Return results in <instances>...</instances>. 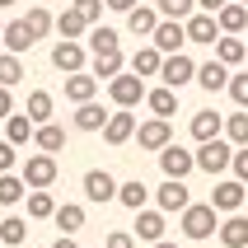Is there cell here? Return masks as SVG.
Wrapping results in <instances>:
<instances>
[{
    "label": "cell",
    "mask_w": 248,
    "mask_h": 248,
    "mask_svg": "<svg viewBox=\"0 0 248 248\" xmlns=\"http://www.w3.org/2000/svg\"><path fill=\"white\" fill-rule=\"evenodd\" d=\"M216 216L220 211L211 206V202H187V206L178 211V230H183V239H211L216 234Z\"/></svg>",
    "instance_id": "1"
},
{
    "label": "cell",
    "mask_w": 248,
    "mask_h": 248,
    "mask_svg": "<svg viewBox=\"0 0 248 248\" xmlns=\"http://www.w3.org/2000/svg\"><path fill=\"white\" fill-rule=\"evenodd\" d=\"M192 159H197V169H202V173H211V178H216V173H225V169H230V159H234V145H230L225 136L202 140V145L192 150Z\"/></svg>",
    "instance_id": "2"
},
{
    "label": "cell",
    "mask_w": 248,
    "mask_h": 248,
    "mask_svg": "<svg viewBox=\"0 0 248 248\" xmlns=\"http://www.w3.org/2000/svg\"><path fill=\"white\" fill-rule=\"evenodd\" d=\"M108 98L117 103V108H136V103H145V80L131 75V70H117V75L108 80Z\"/></svg>",
    "instance_id": "3"
},
{
    "label": "cell",
    "mask_w": 248,
    "mask_h": 248,
    "mask_svg": "<svg viewBox=\"0 0 248 248\" xmlns=\"http://www.w3.org/2000/svg\"><path fill=\"white\" fill-rule=\"evenodd\" d=\"M56 155H47V150H38V155H28L24 164H19V178L28 183V187H52L56 183Z\"/></svg>",
    "instance_id": "4"
},
{
    "label": "cell",
    "mask_w": 248,
    "mask_h": 248,
    "mask_svg": "<svg viewBox=\"0 0 248 248\" xmlns=\"http://www.w3.org/2000/svg\"><path fill=\"white\" fill-rule=\"evenodd\" d=\"M159 80L169 84V89H183V84L197 80V61L187 52H169L164 61H159Z\"/></svg>",
    "instance_id": "5"
},
{
    "label": "cell",
    "mask_w": 248,
    "mask_h": 248,
    "mask_svg": "<svg viewBox=\"0 0 248 248\" xmlns=\"http://www.w3.org/2000/svg\"><path fill=\"white\" fill-rule=\"evenodd\" d=\"M140 145V150H164L169 140H173V126H169V117H145V122H136V136H131Z\"/></svg>",
    "instance_id": "6"
},
{
    "label": "cell",
    "mask_w": 248,
    "mask_h": 248,
    "mask_svg": "<svg viewBox=\"0 0 248 248\" xmlns=\"http://www.w3.org/2000/svg\"><path fill=\"white\" fill-rule=\"evenodd\" d=\"M80 187H84V197H89L94 206H108V202H117V178H112L108 169H89Z\"/></svg>",
    "instance_id": "7"
},
{
    "label": "cell",
    "mask_w": 248,
    "mask_h": 248,
    "mask_svg": "<svg viewBox=\"0 0 248 248\" xmlns=\"http://www.w3.org/2000/svg\"><path fill=\"white\" fill-rule=\"evenodd\" d=\"M159 169H164V178H187L197 169V159H192L187 145H173V140H169L164 150H159Z\"/></svg>",
    "instance_id": "8"
},
{
    "label": "cell",
    "mask_w": 248,
    "mask_h": 248,
    "mask_svg": "<svg viewBox=\"0 0 248 248\" xmlns=\"http://www.w3.org/2000/svg\"><path fill=\"white\" fill-rule=\"evenodd\" d=\"M150 42H155L164 56H169V52H183V47H187V28H183V19H159L155 33H150Z\"/></svg>",
    "instance_id": "9"
},
{
    "label": "cell",
    "mask_w": 248,
    "mask_h": 248,
    "mask_svg": "<svg viewBox=\"0 0 248 248\" xmlns=\"http://www.w3.org/2000/svg\"><path fill=\"white\" fill-rule=\"evenodd\" d=\"M131 136H136V112L131 108H112L108 122H103V140H108V145H126Z\"/></svg>",
    "instance_id": "10"
},
{
    "label": "cell",
    "mask_w": 248,
    "mask_h": 248,
    "mask_svg": "<svg viewBox=\"0 0 248 248\" xmlns=\"http://www.w3.org/2000/svg\"><path fill=\"white\" fill-rule=\"evenodd\" d=\"M84 56H89V52H84V42L61 38V42L52 47V66L61 70V75H75V70H84Z\"/></svg>",
    "instance_id": "11"
},
{
    "label": "cell",
    "mask_w": 248,
    "mask_h": 248,
    "mask_svg": "<svg viewBox=\"0 0 248 248\" xmlns=\"http://www.w3.org/2000/svg\"><path fill=\"white\" fill-rule=\"evenodd\" d=\"M159 61H164V52L155 42H140L136 52H131V61H126V70L140 75V80H159Z\"/></svg>",
    "instance_id": "12"
},
{
    "label": "cell",
    "mask_w": 248,
    "mask_h": 248,
    "mask_svg": "<svg viewBox=\"0 0 248 248\" xmlns=\"http://www.w3.org/2000/svg\"><path fill=\"white\" fill-rule=\"evenodd\" d=\"M244 192H248V183H239V178H220L216 183V192H211V206L216 211H244Z\"/></svg>",
    "instance_id": "13"
},
{
    "label": "cell",
    "mask_w": 248,
    "mask_h": 248,
    "mask_svg": "<svg viewBox=\"0 0 248 248\" xmlns=\"http://www.w3.org/2000/svg\"><path fill=\"white\" fill-rule=\"evenodd\" d=\"M216 239L225 248H248V216L244 211H230L220 225H216Z\"/></svg>",
    "instance_id": "14"
},
{
    "label": "cell",
    "mask_w": 248,
    "mask_h": 248,
    "mask_svg": "<svg viewBox=\"0 0 248 248\" xmlns=\"http://www.w3.org/2000/svg\"><path fill=\"white\" fill-rule=\"evenodd\" d=\"M155 202H159V211H183L187 202H192V192H187V178H164L159 183V192H155Z\"/></svg>",
    "instance_id": "15"
},
{
    "label": "cell",
    "mask_w": 248,
    "mask_h": 248,
    "mask_svg": "<svg viewBox=\"0 0 248 248\" xmlns=\"http://www.w3.org/2000/svg\"><path fill=\"white\" fill-rule=\"evenodd\" d=\"M183 28H187V42H216L220 38V24H216V14H206V10H192L183 19Z\"/></svg>",
    "instance_id": "16"
},
{
    "label": "cell",
    "mask_w": 248,
    "mask_h": 248,
    "mask_svg": "<svg viewBox=\"0 0 248 248\" xmlns=\"http://www.w3.org/2000/svg\"><path fill=\"white\" fill-rule=\"evenodd\" d=\"M75 131H103V122H108V108L98 103V98H89V103H75Z\"/></svg>",
    "instance_id": "17"
},
{
    "label": "cell",
    "mask_w": 248,
    "mask_h": 248,
    "mask_svg": "<svg viewBox=\"0 0 248 248\" xmlns=\"http://www.w3.org/2000/svg\"><path fill=\"white\" fill-rule=\"evenodd\" d=\"M52 33H56V38H75V42H80L84 33H89V24H84V14L75 10V5H66V10L52 19Z\"/></svg>",
    "instance_id": "18"
},
{
    "label": "cell",
    "mask_w": 248,
    "mask_h": 248,
    "mask_svg": "<svg viewBox=\"0 0 248 248\" xmlns=\"http://www.w3.org/2000/svg\"><path fill=\"white\" fill-rule=\"evenodd\" d=\"M211 47H216V61H225V66H244V56H248V42L239 33H220Z\"/></svg>",
    "instance_id": "19"
},
{
    "label": "cell",
    "mask_w": 248,
    "mask_h": 248,
    "mask_svg": "<svg viewBox=\"0 0 248 248\" xmlns=\"http://www.w3.org/2000/svg\"><path fill=\"white\" fill-rule=\"evenodd\" d=\"M216 136H225V117L220 112H211V108L192 112V140L197 145H202V140H216Z\"/></svg>",
    "instance_id": "20"
},
{
    "label": "cell",
    "mask_w": 248,
    "mask_h": 248,
    "mask_svg": "<svg viewBox=\"0 0 248 248\" xmlns=\"http://www.w3.org/2000/svg\"><path fill=\"white\" fill-rule=\"evenodd\" d=\"M117 70H126V56H122V47H112V52H94V66H89V75H94L98 84H108Z\"/></svg>",
    "instance_id": "21"
},
{
    "label": "cell",
    "mask_w": 248,
    "mask_h": 248,
    "mask_svg": "<svg viewBox=\"0 0 248 248\" xmlns=\"http://www.w3.org/2000/svg\"><path fill=\"white\" fill-rule=\"evenodd\" d=\"M136 239H145V244H159L164 239V211H136V230H131Z\"/></svg>",
    "instance_id": "22"
},
{
    "label": "cell",
    "mask_w": 248,
    "mask_h": 248,
    "mask_svg": "<svg viewBox=\"0 0 248 248\" xmlns=\"http://www.w3.org/2000/svg\"><path fill=\"white\" fill-rule=\"evenodd\" d=\"M0 42H5V52L24 56L28 47H33V33H28V24H24V19H10V24L0 28Z\"/></svg>",
    "instance_id": "23"
},
{
    "label": "cell",
    "mask_w": 248,
    "mask_h": 248,
    "mask_svg": "<svg viewBox=\"0 0 248 248\" xmlns=\"http://www.w3.org/2000/svg\"><path fill=\"white\" fill-rule=\"evenodd\" d=\"M89 98H98V80L89 70H75L66 80V103H89Z\"/></svg>",
    "instance_id": "24"
},
{
    "label": "cell",
    "mask_w": 248,
    "mask_h": 248,
    "mask_svg": "<svg viewBox=\"0 0 248 248\" xmlns=\"http://www.w3.org/2000/svg\"><path fill=\"white\" fill-rule=\"evenodd\" d=\"M145 108H150L155 117H173V112H178V89H169V84L145 89Z\"/></svg>",
    "instance_id": "25"
},
{
    "label": "cell",
    "mask_w": 248,
    "mask_h": 248,
    "mask_svg": "<svg viewBox=\"0 0 248 248\" xmlns=\"http://www.w3.org/2000/svg\"><path fill=\"white\" fill-rule=\"evenodd\" d=\"M155 24H159V10H155V5H131V10H126V28H131L136 38H150Z\"/></svg>",
    "instance_id": "26"
},
{
    "label": "cell",
    "mask_w": 248,
    "mask_h": 248,
    "mask_svg": "<svg viewBox=\"0 0 248 248\" xmlns=\"http://www.w3.org/2000/svg\"><path fill=\"white\" fill-rule=\"evenodd\" d=\"M33 145L47 150V155H61V150H66V131H61L56 122H38V126H33Z\"/></svg>",
    "instance_id": "27"
},
{
    "label": "cell",
    "mask_w": 248,
    "mask_h": 248,
    "mask_svg": "<svg viewBox=\"0 0 248 248\" xmlns=\"http://www.w3.org/2000/svg\"><path fill=\"white\" fill-rule=\"evenodd\" d=\"M197 84H202L206 94H220L225 84H230V66H225V61H206V66H197Z\"/></svg>",
    "instance_id": "28"
},
{
    "label": "cell",
    "mask_w": 248,
    "mask_h": 248,
    "mask_svg": "<svg viewBox=\"0 0 248 248\" xmlns=\"http://www.w3.org/2000/svg\"><path fill=\"white\" fill-rule=\"evenodd\" d=\"M216 24H220V33H244L248 28V5H239V0L220 5V10H216Z\"/></svg>",
    "instance_id": "29"
},
{
    "label": "cell",
    "mask_w": 248,
    "mask_h": 248,
    "mask_svg": "<svg viewBox=\"0 0 248 248\" xmlns=\"http://www.w3.org/2000/svg\"><path fill=\"white\" fill-rule=\"evenodd\" d=\"M24 202H28V220H52L56 197L47 192V187H28V192H24Z\"/></svg>",
    "instance_id": "30"
},
{
    "label": "cell",
    "mask_w": 248,
    "mask_h": 248,
    "mask_svg": "<svg viewBox=\"0 0 248 248\" xmlns=\"http://www.w3.org/2000/svg\"><path fill=\"white\" fill-rule=\"evenodd\" d=\"M5 140H10V145H28V140H33V117H28V112H10V117H5Z\"/></svg>",
    "instance_id": "31"
},
{
    "label": "cell",
    "mask_w": 248,
    "mask_h": 248,
    "mask_svg": "<svg viewBox=\"0 0 248 248\" xmlns=\"http://www.w3.org/2000/svg\"><path fill=\"white\" fill-rule=\"evenodd\" d=\"M52 220H56L61 234H75V230H84V206H80V202H66V206L52 211Z\"/></svg>",
    "instance_id": "32"
},
{
    "label": "cell",
    "mask_w": 248,
    "mask_h": 248,
    "mask_svg": "<svg viewBox=\"0 0 248 248\" xmlns=\"http://www.w3.org/2000/svg\"><path fill=\"white\" fill-rule=\"evenodd\" d=\"M117 202H122L126 211H140L145 202H150V187L140 178H131V183H117Z\"/></svg>",
    "instance_id": "33"
},
{
    "label": "cell",
    "mask_w": 248,
    "mask_h": 248,
    "mask_svg": "<svg viewBox=\"0 0 248 248\" xmlns=\"http://www.w3.org/2000/svg\"><path fill=\"white\" fill-rule=\"evenodd\" d=\"M24 24H28V33H33V42H42L47 33H52V10H47V5H28Z\"/></svg>",
    "instance_id": "34"
},
{
    "label": "cell",
    "mask_w": 248,
    "mask_h": 248,
    "mask_svg": "<svg viewBox=\"0 0 248 248\" xmlns=\"http://www.w3.org/2000/svg\"><path fill=\"white\" fill-rule=\"evenodd\" d=\"M52 108H56V98L52 94H47V89H33V94H28V117H33V126H38V122H52Z\"/></svg>",
    "instance_id": "35"
},
{
    "label": "cell",
    "mask_w": 248,
    "mask_h": 248,
    "mask_svg": "<svg viewBox=\"0 0 248 248\" xmlns=\"http://www.w3.org/2000/svg\"><path fill=\"white\" fill-rule=\"evenodd\" d=\"M19 80H28V70H24V56H14V52H0V84H5V89H14Z\"/></svg>",
    "instance_id": "36"
},
{
    "label": "cell",
    "mask_w": 248,
    "mask_h": 248,
    "mask_svg": "<svg viewBox=\"0 0 248 248\" xmlns=\"http://www.w3.org/2000/svg\"><path fill=\"white\" fill-rule=\"evenodd\" d=\"M28 192V183L24 178H14V173H0V206H19Z\"/></svg>",
    "instance_id": "37"
},
{
    "label": "cell",
    "mask_w": 248,
    "mask_h": 248,
    "mask_svg": "<svg viewBox=\"0 0 248 248\" xmlns=\"http://www.w3.org/2000/svg\"><path fill=\"white\" fill-rule=\"evenodd\" d=\"M89 52H112L117 47V28H108V24H89Z\"/></svg>",
    "instance_id": "38"
},
{
    "label": "cell",
    "mask_w": 248,
    "mask_h": 248,
    "mask_svg": "<svg viewBox=\"0 0 248 248\" xmlns=\"http://www.w3.org/2000/svg\"><path fill=\"white\" fill-rule=\"evenodd\" d=\"M24 239H28V220H24V216H5V220H0V244L19 248Z\"/></svg>",
    "instance_id": "39"
},
{
    "label": "cell",
    "mask_w": 248,
    "mask_h": 248,
    "mask_svg": "<svg viewBox=\"0 0 248 248\" xmlns=\"http://www.w3.org/2000/svg\"><path fill=\"white\" fill-rule=\"evenodd\" d=\"M225 140L230 145H248V112L239 108L234 117H225Z\"/></svg>",
    "instance_id": "40"
},
{
    "label": "cell",
    "mask_w": 248,
    "mask_h": 248,
    "mask_svg": "<svg viewBox=\"0 0 248 248\" xmlns=\"http://www.w3.org/2000/svg\"><path fill=\"white\" fill-rule=\"evenodd\" d=\"M155 10H159V19H187L197 10V0H155Z\"/></svg>",
    "instance_id": "41"
},
{
    "label": "cell",
    "mask_w": 248,
    "mask_h": 248,
    "mask_svg": "<svg viewBox=\"0 0 248 248\" xmlns=\"http://www.w3.org/2000/svg\"><path fill=\"white\" fill-rule=\"evenodd\" d=\"M225 89H230V98H234L239 108H248V70H239V75H230V84H225Z\"/></svg>",
    "instance_id": "42"
},
{
    "label": "cell",
    "mask_w": 248,
    "mask_h": 248,
    "mask_svg": "<svg viewBox=\"0 0 248 248\" xmlns=\"http://www.w3.org/2000/svg\"><path fill=\"white\" fill-rule=\"evenodd\" d=\"M75 10L84 14V24H103V10H108V5H103V0H75Z\"/></svg>",
    "instance_id": "43"
},
{
    "label": "cell",
    "mask_w": 248,
    "mask_h": 248,
    "mask_svg": "<svg viewBox=\"0 0 248 248\" xmlns=\"http://www.w3.org/2000/svg\"><path fill=\"white\" fill-rule=\"evenodd\" d=\"M14 164H19V145L0 140V173H14Z\"/></svg>",
    "instance_id": "44"
},
{
    "label": "cell",
    "mask_w": 248,
    "mask_h": 248,
    "mask_svg": "<svg viewBox=\"0 0 248 248\" xmlns=\"http://www.w3.org/2000/svg\"><path fill=\"white\" fill-rule=\"evenodd\" d=\"M230 169H234V178L248 183V145H234V159H230Z\"/></svg>",
    "instance_id": "45"
},
{
    "label": "cell",
    "mask_w": 248,
    "mask_h": 248,
    "mask_svg": "<svg viewBox=\"0 0 248 248\" xmlns=\"http://www.w3.org/2000/svg\"><path fill=\"white\" fill-rule=\"evenodd\" d=\"M103 248H136V234H131V230H112Z\"/></svg>",
    "instance_id": "46"
},
{
    "label": "cell",
    "mask_w": 248,
    "mask_h": 248,
    "mask_svg": "<svg viewBox=\"0 0 248 248\" xmlns=\"http://www.w3.org/2000/svg\"><path fill=\"white\" fill-rule=\"evenodd\" d=\"M10 112H14V94H10V89H5V84H0V122H5Z\"/></svg>",
    "instance_id": "47"
},
{
    "label": "cell",
    "mask_w": 248,
    "mask_h": 248,
    "mask_svg": "<svg viewBox=\"0 0 248 248\" xmlns=\"http://www.w3.org/2000/svg\"><path fill=\"white\" fill-rule=\"evenodd\" d=\"M103 5H108V10H117V14H126L131 5H140V0H103Z\"/></svg>",
    "instance_id": "48"
},
{
    "label": "cell",
    "mask_w": 248,
    "mask_h": 248,
    "mask_svg": "<svg viewBox=\"0 0 248 248\" xmlns=\"http://www.w3.org/2000/svg\"><path fill=\"white\" fill-rule=\"evenodd\" d=\"M220 5H230V0H197V10H206V14H216Z\"/></svg>",
    "instance_id": "49"
},
{
    "label": "cell",
    "mask_w": 248,
    "mask_h": 248,
    "mask_svg": "<svg viewBox=\"0 0 248 248\" xmlns=\"http://www.w3.org/2000/svg\"><path fill=\"white\" fill-rule=\"evenodd\" d=\"M52 248H80V244H75V234H61V239H56Z\"/></svg>",
    "instance_id": "50"
},
{
    "label": "cell",
    "mask_w": 248,
    "mask_h": 248,
    "mask_svg": "<svg viewBox=\"0 0 248 248\" xmlns=\"http://www.w3.org/2000/svg\"><path fill=\"white\" fill-rule=\"evenodd\" d=\"M150 248H178V244H169V239H159V244H150Z\"/></svg>",
    "instance_id": "51"
},
{
    "label": "cell",
    "mask_w": 248,
    "mask_h": 248,
    "mask_svg": "<svg viewBox=\"0 0 248 248\" xmlns=\"http://www.w3.org/2000/svg\"><path fill=\"white\" fill-rule=\"evenodd\" d=\"M244 216H248V192H244Z\"/></svg>",
    "instance_id": "52"
},
{
    "label": "cell",
    "mask_w": 248,
    "mask_h": 248,
    "mask_svg": "<svg viewBox=\"0 0 248 248\" xmlns=\"http://www.w3.org/2000/svg\"><path fill=\"white\" fill-rule=\"evenodd\" d=\"M5 5H14V0H0V10H5Z\"/></svg>",
    "instance_id": "53"
},
{
    "label": "cell",
    "mask_w": 248,
    "mask_h": 248,
    "mask_svg": "<svg viewBox=\"0 0 248 248\" xmlns=\"http://www.w3.org/2000/svg\"><path fill=\"white\" fill-rule=\"evenodd\" d=\"M0 28H5V19H0Z\"/></svg>",
    "instance_id": "54"
},
{
    "label": "cell",
    "mask_w": 248,
    "mask_h": 248,
    "mask_svg": "<svg viewBox=\"0 0 248 248\" xmlns=\"http://www.w3.org/2000/svg\"><path fill=\"white\" fill-rule=\"evenodd\" d=\"M239 5H248V0H239Z\"/></svg>",
    "instance_id": "55"
},
{
    "label": "cell",
    "mask_w": 248,
    "mask_h": 248,
    "mask_svg": "<svg viewBox=\"0 0 248 248\" xmlns=\"http://www.w3.org/2000/svg\"><path fill=\"white\" fill-rule=\"evenodd\" d=\"M244 42H248V38H244Z\"/></svg>",
    "instance_id": "56"
}]
</instances>
